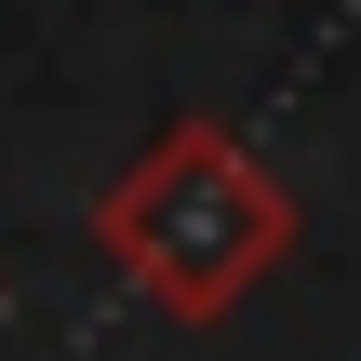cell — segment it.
<instances>
[{
    "mask_svg": "<svg viewBox=\"0 0 361 361\" xmlns=\"http://www.w3.org/2000/svg\"><path fill=\"white\" fill-rule=\"evenodd\" d=\"M94 255L161 308V322H228L281 255H295V188L228 134V121H161L121 188L94 201Z\"/></svg>",
    "mask_w": 361,
    "mask_h": 361,
    "instance_id": "obj_1",
    "label": "cell"
}]
</instances>
